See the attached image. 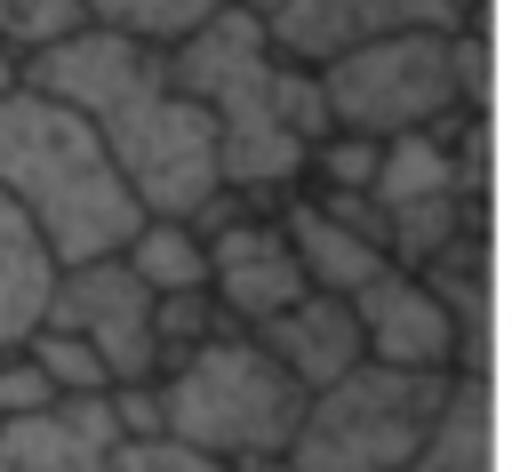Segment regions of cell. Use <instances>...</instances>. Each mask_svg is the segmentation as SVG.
Returning a JSON list of instances; mask_svg holds the SVG:
<instances>
[{"label": "cell", "mask_w": 512, "mask_h": 472, "mask_svg": "<svg viewBox=\"0 0 512 472\" xmlns=\"http://www.w3.org/2000/svg\"><path fill=\"white\" fill-rule=\"evenodd\" d=\"M24 80H40L48 96L80 104L96 120V136L112 144L120 176L136 184V200L152 216H200L224 192V144L208 104L176 80V56L160 40L112 32V24H80L56 48H40L24 64Z\"/></svg>", "instance_id": "obj_1"}, {"label": "cell", "mask_w": 512, "mask_h": 472, "mask_svg": "<svg viewBox=\"0 0 512 472\" xmlns=\"http://www.w3.org/2000/svg\"><path fill=\"white\" fill-rule=\"evenodd\" d=\"M176 80L208 104L216 120V144H224V184L280 208L296 184H304V160L312 144L336 128L328 120V88H320V64H296L280 56L272 24L256 0H232L216 8L200 32H184L176 48Z\"/></svg>", "instance_id": "obj_2"}, {"label": "cell", "mask_w": 512, "mask_h": 472, "mask_svg": "<svg viewBox=\"0 0 512 472\" xmlns=\"http://www.w3.org/2000/svg\"><path fill=\"white\" fill-rule=\"evenodd\" d=\"M0 192L24 200V216L48 232V248L64 264L120 256L128 232L152 216L136 200V184L120 176L112 144L96 136V120L80 104L48 96L40 80H16L0 96Z\"/></svg>", "instance_id": "obj_3"}, {"label": "cell", "mask_w": 512, "mask_h": 472, "mask_svg": "<svg viewBox=\"0 0 512 472\" xmlns=\"http://www.w3.org/2000/svg\"><path fill=\"white\" fill-rule=\"evenodd\" d=\"M304 400L312 392L280 368V352L256 328H216L208 344L160 360V424L224 464L288 456Z\"/></svg>", "instance_id": "obj_4"}, {"label": "cell", "mask_w": 512, "mask_h": 472, "mask_svg": "<svg viewBox=\"0 0 512 472\" xmlns=\"http://www.w3.org/2000/svg\"><path fill=\"white\" fill-rule=\"evenodd\" d=\"M448 392H456V376L360 360V368H344L336 384H320V392L304 400L288 456H296L304 472H400V464L432 440Z\"/></svg>", "instance_id": "obj_5"}, {"label": "cell", "mask_w": 512, "mask_h": 472, "mask_svg": "<svg viewBox=\"0 0 512 472\" xmlns=\"http://www.w3.org/2000/svg\"><path fill=\"white\" fill-rule=\"evenodd\" d=\"M456 32L448 24H416V32H384V40L344 48L336 64H320L328 120L360 128V136H400V128H432V120L464 112L472 96H464V72H456Z\"/></svg>", "instance_id": "obj_6"}, {"label": "cell", "mask_w": 512, "mask_h": 472, "mask_svg": "<svg viewBox=\"0 0 512 472\" xmlns=\"http://www.w3.org/2000/svg\"><path fill=\"white\" fill-rule=\"evenodd\" d=\"M192 224L208 232V288H216V304H224L240 328H264L272 312H288V304L312 288V272H304L280 208H264V200H248V192L224 184Z\"/></svg>", "instance_id": "obj_7"}, {"label": "cell", "mask_w": 512, "mask_h": 472, "mask_svg": "<svg viewBox=\"0 0 512 472\" xmlns=\"http://www.w3.org/2000/svg\"><path fill=\"white\" fill-rule=\"evenodd\" d=\"M152 304H160V296L144 288V272H136L128 256H88V264H64L48 320H56V328H80V336L104 352L112 384H128V376H160Z\"/></svg>", "instance_id": "obj_8"}, {"label": "cell", "mask_w": 512, "mask_h": 472, "mask_svg": "<svg viewBox=\"0 0 512 472\" xmlns=\"http://www.w3.org/2000/svg\"><path fill=\"white\" fill-rule=\"evenodd\" d=\"M352 312L368 328V360H384V368H424V376L480 368L472 344H464V320L448 312V296L408 264H384L368 288H352Z\"/></svg>", "instance_id": "obj_9"}, {"label": "cell", "mask_w": 512, "mask_h": 472, "mask_svg": "<svg viewBox=\"0 0 512 472\" xmlns=\"http://www.w3.org/2000/svg\"><path fill=\"white\" fill-rule=\"evenodd\" d=\"M496 0H264V24L280 40V56L296 64H336L344 48H368L384 32H416V24H488Z\"/></svg>", "instance_id": "obj_10"}, {"label": "cell", "mask_w": 512, "mask_h": 472, "mask_svg": "<svg viewBox=\"0 0 512 472\" xmlns=\"http://www.w3.org/2000/svg\"><path fill=\"white\" fill-rule=\"evenodd\" d=\"M120 440L112 392H64L32 416H0V472H96Z\"/></svg>", "instance_id": "obj_11"}, {"label": "cell", "mask_w": 512, "mask_h": 472, "mask_svg": "<svg viewBox=\"0 0 512 472\" xmlns=\"http://www.w3.org/2000/svg\"><path fill=\"white\" fill-rule=\"evenodd\" d=\"M256 336L280 352V368H288L304 392H320V384H336L344 368L368 360V328H360L352 296H336V288H304V296H296L288 312H272Z\"/></svg>", "instance_id": "obj_12"}, {"label": "cell", "mask_w": 512, "mask_h": 472, "mask_svg": "<svg viewBox=\"0 0 512 472\" xmlns=\"http://www.w3.org/2000/svg\"><path fill=\"white\" fill-rule=\"evenodd\" d=\"M280 224H288V240H296V256H304V272H312V288L352 296V288H368V280L392 264V248H384L368 224L336 216V208H328V200H312V192H288V200H280Z\"/></svg>", "instance_id": "obj_13"}, {"label": "cell", "mask_w": 512, "mask_h": 472, "mask_svg": "<svg viewBox=\"0 0 512 472\" xmlns=\"http://www.w3.org/2000/svg\"><path fill=\"white\" fill-rule=\"evenodd\" d=\"M56 280H64V256H56L48 232L24 216V200L0 192V344H24V336L48 320Z\"/></svg>", "instance_id": "obj_14"}, {"label": "cell", "mask_w": 512, "mask_h": 472, "mask_svg": "<svg viewBox=\"0 0 512 472\" xmlns=\"http://www.w3.org/2000/svg\"><path fill=\"white\" fill-rule=\"evenodd\" d=\"M392 224V264L424 272L456 248H488L496 240V216H488V192H440V200H408V208H384Z\"/></svg>", "instance_id": "obj_15"}, {"label": "cell", "mask_w": 512, "mask_h": 472, "mask_svg": "<svg viewBox=\"0 0 512 472\" xmlns=\"http://www.w3.org/2000/svg\"><path fill=\"white\" fill-rule=\"evenodd\" d=\"M400 472H496V432H488V368H464L432 440L400 464Z\"/></svg>", "instance_id": "obj_16"}, {"label": "cell", "mask_w": 512, "mask_h": 472, "mask_svg": "<svg viewBox=\"0 0 512 472\" xmlns=\"http://www.w3.org/2000/svg\"><path fill=\"white\" fill-rule=\"evenodd\" d=\"M152 296H176V288H208V232L192 216H144L120 248Z\"/></svg>", "instance_id": "obj_17"}, {"label": "cell", "mask_w": 512, "mask_h": 472, "mask_svg": "<svg viewBox=\"0 0 512 472\" xmlns=\"http://www.w3.org/2000/svg\"><path fill=\"white\" fill-rule=\"evenodd\" d=\"M88 8V24H112V32H136V40H160V48H176L184 32H200L216 8H232V0H80Z\"/></svg>", "instance_id": "obj_18"}, {"label": "cell", "mask_w": 512, "mask_h": 472, "mask_svg": "<svg viewBox=\"0 0 512 472\" xmlns=\"http://www.w3.org/2000/svg\"><path fill=\"white\" fill-rule=\"evenodd\" d=\"M376 168H384V136L328 128L304 160V192H376Z\"/></svg>", "instance_id": "obj_19"}, {"label": "cell", "mask_w": 512, "mask_h": 472, "mask_svg": "<svg viewBox=\"0 0 512 472\" xmlns=\"http://www.w3.org/2000/svg\"><path fill=\"white\" fill-rule=\"evenodd\" d=\"M24 344H32V360L56 376V392H112V368H104V352H96L80 328H56V320H40Z\"/></svg>", "instance_id": "obj_20"}, {"label": "cell", "mask_w": 512, "mask_h": 472, "mask_svg": "<svg viewBox=\"0 0 512 472\" xmlns=\"http://www.w3.org/2000/svg\"><path fill=\"white\" fill-rule=\"evenodd\" d=\"M96 472H240V464H224V456H208L176 432H120Z\"/></svg>", "instance_id": "obj_21"}, {"label": "cell", "mask_w": 512, "mask_h": 472, "mask_svg": "<svg viewBox=\"0 0 512 472\" xmlns=\"http://www.w3.org/2000/svg\"><path fill=\"white\" fill-rule=\"evenodd\" d=\"M152 328H160V360H176V352H192V344H208L216 328H240V320L216 304V288H176V296L152 304Z\"/></svg>", "instance_id": "obj_22"}, {"label": "cell", "mask_w": 512, "mask_h": 472, "mask_svg": "<svg viewBox=\"0 0 512 472\" xmlns=\"http://www.w3.org/2000/svg\"><path fill=\"white\" fill-rule=\"evenodd\" d=\"M88 24V8L80 0H0V40L32 64L40 48H56L64 32H80Z\"/></svg>", "instance_id": "obj_23"}, {"label": "cell", "mask_w": 512, "mask_h": 472, "mask_svg": "<svg viewBox=\"0 0 512 472\" xmlns=\"http://www.w3.org/2000/svg\"><path fill=\"white\" fill-rule=\"evenodd\" d=\"M48 400H64V392H56V376L32 360V344H0V416H32V408H48Z\"/></svg>", "instance_id": "obj_24"}, {"label": "cell", "mask_w": 512, "mask_h": 472, "mask_svg": "<svg viewBox=\"0 0 512 472\" xmlns=\"http://www.w3.org/2000/svg\"><path fill=\"white\" fill-rule=\"evenodd\" d=\"M16 80H24V56H16V48H8V40H0V96H8V88H16Z\"/></svg>", "instance_id": "obj_25"}, {"label": "cell", "mask_w": 512, "mask_h": 472, "mask_svg": "<svg viewBox=\"0 0 512 472\" xmlns=\"http://www.w3.org/2000/svg\"><path fill=\"white\" fill-rule=\"evenodd\" d=\"M240 472H304L296 456H264V464H240Z\"/></svg>", "instance_id": "obj_26"}, {"label": "cell", "mask_w": 512, "mask_h": 472, "mask_svg": "<svg viewBox=\"0 0 512 472\" xmlns=\"http://www.w3.org/2000/svg\"><path fill=\"white\" fill-rule=\"evenodd\" d=\"M256 8H264V0H256Z\"/></svg>", "instance_id": "obj_27"}]
</instances>
